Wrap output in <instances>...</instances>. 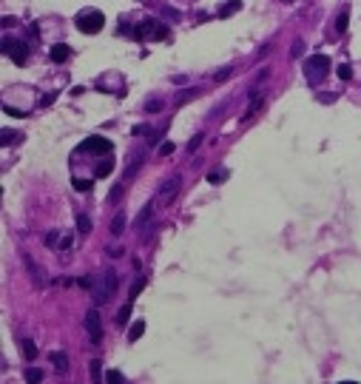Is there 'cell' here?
I'll list each match as a JSON object with an SVG mask.
<instances>
[{
  "label": "cell",
  "instance_id": "36",
  "mask_svg": "<svg viewBox=\"0 0 361 384\" xmlns=\"http://www.w3.org/2000/svg\"><path fill=\"white\" fill-rule=\"evenodd\" d=\"M225 77H231V68H222V72H219V74H216V83H222V80H225Z\"/></svg>",
  "mask_w": 361,
  "mask_h": 384
},
{
  "label": "cell",
  "instance_id": "9",
  "mask_svg": "<svg viewBox=\"0 0 361 384\" xmlns=\"http://www.w3.org/2000/svg\"><path fill=\"white\" fill-rule=\"evenodd\" d=\"M49 57L54 60V63H65V60L71 57V49H68L65 43H54V46L49 49Z\"/></svg>",
  "mask_w": 361,
  "mask_h": 384
},
{
  "label": "cell",
  "instance_id": "14",
  "mask_svg": "<svg viewBox=\"0 0 361 384\" xmlns=\"http://www.w3.org/2000/svg\"><path fill=\"white\" fill-rule=\"evenodd\" d=\"M111 171H114V160H102L100 165H97V171H94V174H97V177H109Z\"/></svg>",
  "mask_w": 361,
  "mask_h": 384
},
{
  "label": "cell",
  "instance_id": "35",
  "mask_svg": "<svg viewBox=\"0 0 361 384\" xmlns=\"http://www.w3.org/2000/svg\"><path fill=\"white\" fill-rule=\"evenodd\" d=\"M68 248H71V236H63V242H60V251H63V254H65Z\"/></svg>",
  "mask_w": 361,
  "mask_h": 384
},
{
  "label": "cell",
  "instance_id": "29",
  "mask_svg": "<svg viewBox=\"0 0 361 384\" xmlns=\"http://www.w3.org/2000/svg\"><path fill=\"white\" fill-rule=\"evenodd\" d=\"M202 137H205V134H196V137H194V139H191V143H188V151H191V154H194L196 148L202 145Z\"/></svg>",
  "mask_w": 361,
  "mask_h": 384
},
{
  "label": "cell",
  "instance_id": "16",
  "mask_svg": "<svg viewBox=\"0 0 361 384\" xmlns=\"http://www.w3.org/2000/svg\"><path fill=\"white\" fill-rule=\"evenodd\" d=\"M145 285H148V282H145V279H137V282L131 285V290H128V296H131V302H134V299H137V296H139V293H142V290H145Z\"/></svg>",
  "mask_w": 361,
  "mask_h": 384
},
{
  "label": "cell",
  "instance_id": "13",
  "mask_svg": "<svg viewBox=\"0 0 361 384\" xmlns=\"http://www.w3.org/2000/svg\"><path fill=\"white\" fill-rule=\"evenodd\" d=\"M123 231H125V214H117L114 222H111V233H114V236H120Z\"/></svg>",
  "mask_w": 361,
  "mask_h": 384
},
{
  "label": "cell",
  "instance_id": "37",
  "mask_svg": "<svg viewBox=\"0 0 361 384\" xmlns=\"http://www.w3.org/2000/svg\"><path fill=\"white\" fill-rule=\"evenodd\" d=\"M54 97H57V94H49V97H43V100H40V106H51V102H54Z\"/></svg>",
  "mask_w": 361,
  "mask_h": 384
},
{
  "label": "cell",
  "instance_id": "8",
  "mask_svg": "<svg viewBox=\"0 0 361 384\" xmlns=\"http://www.w3.org/2000/svg\"><path fill=\"white\" fill-rule=\"evenodd\" d=\"M157 29H159V26H157V20H142V23L137 26V29H134V37H137V40H145V37H154V34H157Z\"/></svg>",
  "mask_w": 361,
  "mask_h": 384
},
{
  "label": "cell",
  "instance_id": "22",
  "mask_svg": "<svg viewBox=\"0 0 361 384\" xmlns=\"http://www.w3.org/2000/svg\"><path fill=\"white\" fill-rule=\"evenodd\" d=\"M100 367H102V362H100V359H94V362H91V376H94V381H100V378H102Z\"/></svg>",
  "mask_w": 361,
  "mask_h": 384
},
{
  "label": "cell",
  "instance_id": "2",
  "mask_svg": "<svg viewBox=\"0 0 361 384\" xmlns=\"http://www.w3.org/2000/svg\"><path fill=\"white\" fill-rule=\"evenodd\" d=\"M74 23H77V29L83 34H97L102 29V23H105V15H102L100 9H83Z\"/></svg>",
  "mask_w": 361,
  "mask_h": 384
},
{
  "label": "cell",
  "instance_id": "18",
  "mask_svg": "<svg viewBox=\"0 0 361 384\" xmlns=\"http://www.w3.org/2000/svg\"><path fill=\"white\" fill-rule=\"evenodd\" d=\"M77 231H80V233H88V231H91V219H88L86 214H80V217H77Z\"/></svg>",
  "mask_w": 361,
  "mask_h": 384
},
{
  "label": "cell",
  "instance_id": "1",
  "mask_svg": "<svg viewBox=\"0 0 361 384\" xmlns=\"http://www.w3.org/2000/svg\"><path fill=\"white\" fill-rule=\"evenodd\" d=\"M330 57L327 54H313V57L304 60V77L310 83H321L327 77V72H330Z\"/></svg>",
  "mask_w": 361,
  "mask_h": 384
},
{
  "label": "cell",
  "instance_id": "4",
  "mask_svg": "<svg viewBox=\"0 0 361 384\" xmlns=\"http://www.w3.org/2000/svg\"><path fill=\"white\" fill-rule=\"evenodd\" d=\"M114 288H117V276H114V270H105V273H102V282L94 285V302H97V304L109 302V296L114 293Z\"/></svg>",
  "mask_w": 361,
  "mask_h": 384
},
{
  "label": "cell",
  "instance_id": "10",
  "mask_svg": "<svg viewBox=\"0 0 361 384\" xmlns=\"http://www.w3.org/2000/svg\"><path fill=\"white\" fill-rule=\"evenodd\" d=\"M239 9H242V0H231V3H222V6H219V17H231V15H236Z\"/></svg>",
  "mask_w": 361,
  "mask_h": 384
},
{
  "label": "cell",
  "instance_id": "17",
  "mask_svg": "<svg viewBox=\"0 0 361 384\" xmlns=\"http://www.w3.org/2000/svg\"><path fill=\"white\" fill-rule=\"evenodd\" d=\"M23 353H26V359H29V362H34L37 359V347H34V341H23Z\"/></svg>",
  "mask_w": 361,
  "mask_h": 384
},
{
  "label": "cell",
  "instance_id": "33",
  "mask_svg": "<svg viewBox=\"0 0 361 384\" xmlns=\"http://www.w3.org/2000/svg\"><path fill=\"white\" fill-rule=\"evenodd\" d=\"M302 51H304V43H296V46H293V49H290V57H299Z\"/></svg>",
  "mask_w": 361,
  "mask_h": 384
},
{
  "label": "cell",
  "instance_id": "24",
  "mask_svg": "<svg viewBox=\"0 0 361 384\" xmlns=\"http://www.w3.org/2000/svg\"><path fill=\"white\" fill-rule=\"evenodd\" d=\"M196 91H199V88H188V91H185L182 97H176V106H182V102H188L191 97H196Z\"/></svg>",
  "mask_w": 361,
  "mask_h": 384
},
{
  "label": "cell",
  "instance_id": "23",
  "mask_svg": "<svg viewBox=\"0 0 361 384\" xmlns=\"http://www.w3.org/2000/svg\"><path fill=\"white\" fill-rule=\"evenodd\" d=\"M105 381H125V376L120 370H109V373H105Z\"/></svg>",
  "mask_w": 361,
  "mask_h": 384
},
{
  "label": "cell",
  "instance_id": "19",
  "mask_svg": "<svg viewBox=\"0 0 361 384\" xmlns=\"http://www.w3.org/2000/svg\"><path fill=\"white\" fill-rule=\"evenodd\" d=\"M51 362L57 364V370H68V359H65V353H51Z\"/></svg>",
  "mask_w": 361,
  "mask_h": 384
},
{
  "label": "cell",
  "instance_id": "25",
  "mask_svg": "<svg viewBox=\"0 0 361 384\" xmlns=\"http://www.w3.org/2000/svg\"><path fill=\"white\" fill-rule=\"evenodd\" d=\"M145 111H162V100H154L151 97V100L145 102Z\"/></svg>",
  "mask_w": 361,
  "mask_h": 384
},
{
  "label": "cell",
  "instance_id": "5",
  "mask_svg": "<svg viewBox=\"0 0 361 384\" xmlns=\"http://www.w3.org/2000/svg\"><path fill=\"white\" fill-rule=\"evenodd\" d=\"M80 151L111 154V151H114V145H111V139H105V137H88V139H83V145H80Z\"/></svg>",
  "mask_w": 361,
  "mask_h": 384
},
{
  "label": "cell",
  "instance_id": "34",
  "mask_svg": "<svg viewBox=\"0 0 361 384\" xmlns=\"http://www.w3.org/2000/svg\"><path fill=\"white\" fill-rule=\"evenodd\" d=\"M159 154H162V157H168V154H173V143H165V145H162V148H159Z\"/></svg>",
  "mask_w": 361,
  "mask_h": 384
},
{
  "label": "cell",
  "instance_id": "20",
  "mask_svg": "<svg viewBox=\"0 0 361 384\" xmlns=\"http://www.w3.org/2000/svg\"><path fill=\"white\" fill-rule=\"evenodd\" d=\"M26 378H29L31 384H34V381H43V373H40L37 367H29V370H26Z\"/></svg>",
  "mask_w": 361,
  "mask_h": 384
},
{
  "label": "cell",
  "instance_id": "28",
  "mask_svg": "<svg viewBox=\"0 0 361 384\" xmlns=\"http://www.w3.org/2000/svg\"><path fill=\"white\" fill-rule=\"evenodd\" d=\"M339 77H341V80H350V77H353V72H350V65H347V63L339 65Z\"/></svg>",
  "mask_w": 361,
  "mask_h": 384
},
{
  "label": "cell",
  "instance_id": "15",
  "mask_svg": "<svg viewBox=\"0 0 361 384\" xmlns=\"http://www.w3.org/2000/svg\"><path fill=\"white\" fill-rule=\"evenodd\" d=\"M74 191H80V194H83V191H91V185H94V182L91 180H83V177H74Z\"/></svg>",
  "mask_w": 361,
  "mask_h": 384
},
{
  "label": "cell",
  "instance_id": "11",
  "mask_svg": "<svg viewBox=\"0 0 361 384\" xmlns=\"http://www.w3.org/2000/svg\"><path fill=\"white\" fill-rule=\"evenodd\" d=\"M347 20H350V9H341V15L339 17H336V31H339V34H344V31H347Z\"/></svg>",
  "mask_w": 361,
  "mask_h": 384
},
{
  "label": "cell",
  "instance_id": "30",
  "mask_svg": "<svg viewBox=\"0 0 361 384\" xmlns=\"http://www.w3.org/2000/svg\"><path fill=\"white\" fill-rule=\"evenodd\" d=\"M17 137H23V134H15V131H3V145H9V143H15Z\"/></svg>",
  "mask_w": 361,
  "mask_h": 384
},
{
  "label": "cell",
  "instance_id": "6",
  "mask_svg": "<svg viewBox=\"0 0 361 384\" xmlns=\"http://www.w3.org/2000/svg\"><path fill=\"white\" fill-rule=\"evenodd\" d=\"M86 330H88V336H91V344H100L102 341V322H100V313L97 310H88Z\"/></svg>",
  "mask_w": 361,
  "mask_h": 384
},
{
  "label": "cell",
  "instance_id": "7",
  "mask_svg": "<svg viewBox=\"0 0 361 384\" xmlns=\"http://www.w3.org/2000/svg\"><path fill=\"white\" fill-rule=\"evenodd\" d=\"M179 185H182V177H179V174L168 177V180L162 182V188H159V196H162V199H168V202H171V199H173V194L179 191Z\"/></svg>",
  "mask_w": 361,
  "mask_h": 384
},
{
  "label": "cell",
  "instance_id": "27",
  "mask_svg": "<svg viewBox=\"0 0 361 384\" xmlns=\"http://www.w3.org/2000/svg\"><path fill=\"white\" fill-rule=\"evenodd\" d=\"M225 177H228V174H222V171H213V174H208V182H210V185H219Z\"/></svg>",
  "mask_w": 361,
  "mask_h": 384
},
{
  "label": "cell",
  "instance_id": "26",
  "mask_svg": "<svg viewBox=\"0 0 361 384\" xmlns=\"http://www.w3.org/2000/svg\"><path fill=\"white\" fill-rule=\"evenodd\" d=\"M77 285H80V288H86V290H91V288H94V279H91V276H80Z\"/></svg>",
  "mask_w": 361,
  "mask_h": 384
},
{
  "label": "cell",
  "instance_id": "12",
  "mask_svg": "<svg viewBox=\"0 0 361 384\" xmlns=\"http://www.w3.org/2000/svg\"><path fill=\"white\" fill-rule=\"evenodd\" d=\"M142 333H145V322H134V325L128 327V341H137Z\"/></svg>",
  "mask_w": 361,
  "mask_h": 384
},
{
  "label": "cell",
  "instance_id": "3",
  "mask_svg": "<svg viewBox=\"0 0 361 384\" xmlns=\"http://www.w3.org/2000/svg\"><path fill=\"white\" fill-rule=\"evenodd\" d=\"M3 54H9V57L15 60V65H23L26 57H29V46L23 43V40H12V37H6V40H3Z\"/></svg>",
  "mask_w": 361,
  "mask_h": 384
},
{
  "label": "cell",
  "instance_id": "31",
  "mask_svg": "<svg viewBox=\"0 0 361 384\" xmlns=\"http://www.w3.org/2000/svg\"><path fill=\"white\" fill-rule=\"evenodd\" d=\"M3 111H6L9 117H26V111H23V109H12V106H3Z\"/></svg>",
  "mask_w": 361,
  "mask_h": 384
},
{
  "label": "cell",
  "instance_id": "21",
  "mask_svg": "<svg viewBox=\"0 0 361 384\" xmlns=\"http://www.w3.org/2000/svg\"><path fill=\"white\" fill-rule=\"evenodd\" d=\"M128 316H131V304H125L123 310L117 313V325H125V322H128Z\"/></svg>",
  "mask_w": 361,
  "mask_h": 384
},
{
  "label": "cell",
  "instance_id": "32",
  "mask_svg": "<svg viewBox=\"0 0 361 384\" xmlns=\"http://www.w3.org/2000/svg\"><path fill=\"white\" fill-rule=\"evenodd\" d=\"M148 217H151V205H145V211L139 214V219H137V228H139V225H145V222H148Z\"/></svg>",
  "mask_w": 361,
  "mask_h": 384
}]
</instances>
